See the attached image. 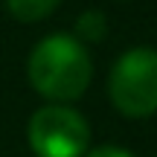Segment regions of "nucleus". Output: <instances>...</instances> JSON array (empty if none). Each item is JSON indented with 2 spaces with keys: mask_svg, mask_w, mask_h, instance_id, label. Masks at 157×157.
<instances>
[{
  "mask_svg": "<svg viewBox=\"0 0 157 157\" xmlns=\"http://www.w3.org/2000/svg\"><path fill=\"white\" fill-rule=\"evenodd\" d=\"M26 140L35 157H82L90 143V128L78 111L50 102L29 117Z\"/></svg>",
  "mask_w": 157,
  "mask_h": 157,
  "instance_id": "nucleus-3",
  "label": "nucleus"
},
{
  "mask_svg": "<svg viewBox=\"0 0 157 157\" xmlns=\"http://www.w3.org/2000/svg\"><path fill=\"white\" fill-rule=\"evenodd\" d=\"M84 157H137V154H131L128 148H122V146H99V148H93V151H87Z\"/></svg>",
  "mask_w": 157,
  "mask_h": 157,
  "instance_id": "nucleus-6",
  "label": "nucleus"
},
{
  "mask_svg": "<svg viewBox=\"0 0 157 157\" xmlns=\"http://www.w3.org/2000/svg\"><path fill=\"white\" fill-rule=\"evenodd\" d=\"M29 84L47 102H76L93 78L90 52L76 35H47L32 47L26 61Z\"/></svg>",
  "mask_w": 157,
  "mask_h": 157,
  "instance_id": "nucleus-1",
  "label": "nucleus"
},
{
  "mask_svg": "<svg viewBox=\"0 0 157 157\" xmlns=\"http://www.w3.org/2000/svg\"><path fill=\"white\" fill-rule=\"evenodd\" d=\"M6 12L21 23H38L58 9L61 0H3Z\"/></svg>",
  "mask_w": 157,
  "mask_h": 157,
  "instance_id": "nucleus-4",
  "label": "nucleus"
},
{
  "mask_svg": "<svg viewBox=\"0 0 157 157\" xmlns=\"http://www.w3.org/2000/svg\"><path fill=\"white\" fill-rule=\"evenodd\" d=\"M111 102L122 117L146 119L157 113V50L134 47L122 52L108 78Z\"/></svg>",
  "mask_w": 157,
  "mask_h": 157,
  "instance_id": "nucleus-2",
  "label": "nucleus"
},
{
  "mask_svg": "<svg viewBox=\"0 0 157 157\" xmlns=\"http://www.w3.org/2000/svg\"><path fill=\"white\" fill-rule=\"evenodd\" d=\"M76 35H78V41H90V44L102 41L108 35V17L102 15L99 9L82 12V15L76 17Z\"/></svg>",
  "mask_w": 157,
  "mask_h": 157,
  "instance_id": "nucleus-5",
  "label": "nucleus"
}]
</instances>
